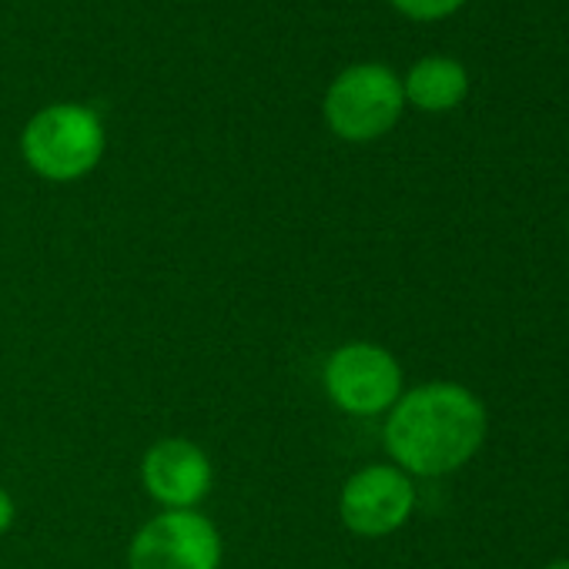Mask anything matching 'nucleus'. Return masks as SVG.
Masks as SVG:
<instances>
[{"instance_id":"8","label":"nucleus","mask_w":569,"mask_h":569,"mask_svg":"<svg viewBox=\"0 0 569 569\" xmlns=\"http://www.w3.org/2000/svg\"><path fill=\"white\" fill-rule=\"evenodd\" d=\"M402 94H406V104L419 111H429V114L452 111L469 94V71L456 58H442V54L422 58L409 68L402 81Z\"/></svg>"},{"instance_id":"10","label":"nucleus","mask_w":569,"mask_h":569,"mask_svg":"<svg viewBox=\"0 0 569 569\" xmlns=\"http://www.w3.org/2000/svg\"><path fill=\"white\" fill-rule=\"evenodd\" d=\"M11 522H14V499L0 489V532H8Z\"/></svg>"},{"instance_id":"2","label":"nucleus","mask_w":569,"mask_h":569,"mask_svg":"<svg viewBox=\"0 0 569 569\" xmlns=\"http://www.w3.org/2000/svg\"><path fill=\"white\" fill-rule=\"evenodd\" d=\"M104 144V121L84 104H51L38 111L21 134L24 161L48 181H78L91 174Z\"/></svg>"},{"instance_id":"5","label":"nucleus","mask_w":569,"mask_h":569,"mask_svg":"<svg viewBox=\"0 0 569 569\" xmlns=\"http://www.w3.org/2000/svg\"><path fill=\"white\" fill-rule=\"evenodd\" d=\"M131 569H218L221 536L211 519L191 509H171L138 529L128 549Z\"/></svg>"},{"instance_id":"3","label":"nucleus","mask_w":569,"mask_h":569,"mask_svg":"<svg viewBox=\"0 0 569 569\" xmlns=\"http://www.w3.org/2000/svg\"><path fill=\"white\" fill-rule=\"evenodd\" d=\"M322 111H326V124L342 141L352 144L376 141L389 134L406 111L402 78L389 64H376V61L352 64L329 84Z\"/></svg>"},{"instance_id":"9","label":"nucleus","mask_w":569,"mask_h":569,"mask_svg":"<svg viewBox=\"0 0 569 569\" xmlns=\"http://www.w3.org/2000/svg\"><path fill=\"white\" fill-rule=\"evenodd\" d=\"M389 4L399 11V14H406L409 21H422V24H429V21H446V18H452L466 0H389Z\"/></svg>"},{"instance_id":"12","label":"nucleus","mask_w":569,"mask_h":569,"mask_svg":"<svg viewBox=\"0 0 569 569\" xmlns=\"http://www.w3.org/2000/svg\"><path fill=\"white\" fill-rule=\"evenodd\" d=\"M566 234H569V228H566Z\"/></svg>"},{"instance_id":"4","label":"nucleus","mask_w":569,"mask_h":569,"mask_svg":"<svg viewBox=\"0 0 569 569\" xmlns=\"http://www.w3.org/2000/svg\"><path fill=\"white\" fill-rule=\"evenodd\" d=\"M326 392L349 416H379L399 402L402 369L389 349L349 342L326 362Z\"/></svg>"},{"instance_id":"7","label":"nucleus","mask_w":569,"mask_h":569,"mask_svg":"<svg viewBox=\"0 0 569 569\" xmlns=\"http://www.w3.org/2000/svg\"><path fill=\"white\" fill-rule=\"evenodd\" d=\"M211 459L188 439H161L141 459V482L168 509H194L211 492Z\"/></svg>"},{"instance_id":"11","label":"nucleus","mask_w":569,"mask_h":569,"mask_svg":"<svg viewBox=\"0 0 569 569\" xmlns=\"http://www.w3.org/2000/svg\"><path fill=\"white\" fill-rule=\"evenodd\" d=\"M542 569H569V559H552V562H546Z\"/></svg>"},{"instance_id":"1","label":"nucleus","mask_w":569,"mask_h":569,"mask_svg":"<svg viewBox=\"0 0 569 569\" xmlns=\"http://www.w3.org/2000/svg\"><path fill=\"white\" fill-rule=\"evenodd\" d=\"M482 399L459 382H426L399 396L386 419V449L406 476H449L486 442Z\"/></svg>"},{"instance_id":"6","label":"nucleus","mask_w":569,"mask_h":569,"mask_svg":"<svg viewBox=\"0 0 569 569\" xmlns=\"http://www.w3.org/2000/svg\"><path fill=\"white\" fill-rule=\"evenodd\" d=\"M416 509V486L399 466H366L359 469L339 496V516L346 529L366 539L389 536L409 522Z\"/></svg>"}]
</instances>
